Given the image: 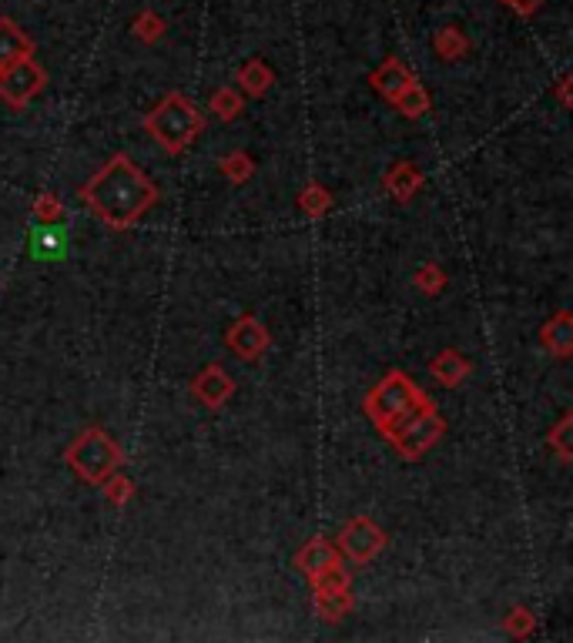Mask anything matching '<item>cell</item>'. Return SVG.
I'll list each match as a JSON object with an SVG mask.
<instances>
[{"label": "cell", "instance_id": "obj_15", "mask_svg": "<svg viewBox=\"0 0 573 643\" xmlns=\"http://www.w3.org/2000/svg\"><path fill=\"white\" fill-rule=\"evenodd\" d=\"M269 71H265V64H259V61H252V64H245L242 67V84L252 94H262L265 88H269Z\"/></svg>", "mask_w": 573, "mask_h": 643}, {"label": "cell", "instance_id": "obj_3", "mask_svg": "<svg viewBox=\"0 0 573 643\" xmlns=\"http://www.w3.org/2000/svg\"><path fill=\"white\" fill-rule=\"evenodd\" d=\"M413 402H419V392L409 382L393 372L382 386L369 396V412L376 416L382 429H393L396 422H403L413 416Z\"/></svg>", "mask_w": 573, "mask_h": 643}, {"label": "cell", "instance_id": "obj_11", "mask_svg": "<svg viewBox=\"0 0 573 643\" xmlns=\"http://www.w3.org/2000/svg\"><path fill=\"white\" fill-rule=\"evenodd\" d=\"M336 566H339L336 553H332L326 543H312L309 550L302 553V570L312 573V577H319V573H332Z\"/></svg>", "mask_w": 573, "mask_h": 643}, {"label": "cell", "instance_id": "obj_4", "mask_svg": "<svg viewBox=\"0 0 573 643\" xmlns=\"http://www.w3.org/2000/svg\"><path fill=\"white\" fill-rule=\"evenodd\" d=\"M68 459L81 469V476L101 479L108 469H114V463H118V453H114V446L98 433V429H91V433H84L78 443H74Z\"/></svg>", "mask_w": 573, "mask_h": 643}, {"label": "cell", "instance_id": "obj_12", "mask_svg": "<svg viewBox=\"0 0 573 643\" xmlns=\"http://www.w3.org/2000/svg\"><path fill=\"white\" fill-rule=\"evenodd\" d=\"M228 389H232V382H228V376H222V372H215V369L208 372L205 382H198V386H195L198 396H202L205 402H212V406H215V402H222V396H228Z\"/></svg>", "mask_w": 573, "mask_h": 643}, {"label": "cell", "instance_id": "obj_1", "mask_svg": "<svg viewBox=\"0 0 573 643\" xmlns=\"http://www.w3.org/2000/svg\"><path fill=\"white\" fill-rule=\"evenodd\" d=\"M84 198L98 208V215L108 225L128 228V225H135L141 211L155 201V185H151L128 158L118 155L111 165H104V171L88 188H84Z\"/></svg>", "mask_w": 573, "mask_h": 643}, {"label": "cell", "instance_id": "obj_16", "mask_svg": "<svg viewBox=\"0 0 573 643\" xmlns=\"http://www.w3.org/2000/svg\"><path fill=\"white\" fill-rule=\"evenodd\" d=\"M161 31H165V24H161V17L151 14V11H145L135 21V34L141 37V41H158Z\"/></svg>", "mask_w": 573, "mask_h": 643}, {"label": "cell", "instance_id": "obj_9", "mask_svg": "<svg viewBox=\"0 0 573 643\" xmlns=\"http://www.w3.org/2000/svg\"><path fill=\"white\" fill-rule=\"evenodd\" d=\"M372 81H376V88L386 94V98H399V94H403L406 88H413V84H416L399 61H386V67H382V71Z\"/></svg>", "mask_w": 573, "mask_h": 643}, {"label": "cell", "instance_id": "obj_14", "mask_svg": "<svg viewBox=\"0 0 573 643\" xmlns=\"http://www.w3.org/2000/svg\"><path fill=\"white\" fill-rule=\"evenodd\" d=\"M543 339H547V345L557 355H567L570 349V325H567V315H560L557 322L547 325V332H543Z\"/></svg>", "mask_w": 573, "mask_h": 643}, {"label": "cell", "instance_id": "obj_2", "mask_svg": "<svg viewBox=\"0 0 573 643\" xmlns=\"http://www.w3.org/2000/svg\"><path fill=\"white\" fill-rule=\"evenodd\" d=\"M148 128L151 134L165 145L168 151H181L202 131V114H198L185 98H165L155 108V114H148Z\"/></svg>", "mask_w": 573, "mask_h": 643}, {"label": "cell", "instance_id": "obj_6", "mask_svg": "<svg viewBox=\"0 0 573 643\" xmlns=\"http://www.w3.org/2000/svg\"><path fill=\"white\" fill-rule=\"evenodd\" d=\"M382 543L386 540H382V533L369 520H356L346 533H342V546H346L356 560H369L372 553L382 550Z\"/></svg>", "mask_w": 573, "mask_h": 643}, {"label": "cell", "instance_id": "obj_5", "mask_svg": "<svg viewBox=\"0 0 573 643\" xmlns=\"http://www.w3.org/2000/svg\"><path fill=\"white\" fill-rule=\"evenodd\" d=\"M41 88H44V71L31 57H21V61L0 67V94L11 104H27Z\"/></svg>", "mask_w": 573, "mask_h": 643}, {"label": "cell", "instance_id": "obj_8", "mask_svg": "<svg viewBox=\"0 0 573 643\" xmlns=\"http://www.w3.org/2000/svg\"><path fill=\"white\" fill-rule=\"evenodd\" d=\"M31 252L37 258H61L64 252H68V232L57 228V225H41L31 235Z\"/></svg>", "mask_w": 573, "mask_h": 643}, {"label": "cell", "instance_id": "obj_7", "mask_svg": "<svg viewBox=\"0 0 573 643\" xmlns=\"http://www.w3.org/2000/svg\"><path fill=\"white\" fill-rule=\"evenodd\" d=\"M31 51H34L31 37H27L14 21L0 17V67L21 61V57H31Z\"/></svg>", "mask_w": 573, "mask_h": 643}, {"label": "cell", "instance_id": "obj_10", "mask_svg": "<svg viewBox=\"0 0 573 643\" xmlns=\"http://www.w3.org/2000/svg\"><path fill=\"white\" fill-rule=\"evenodd\" d=\"M232 339V345L238 349V355H259V349L265 345V332H262V325L259 322H238V329L228 335Z\"/></svg>", "mask_w": 573, "mask_h": 643}, {"label": "cell", "instance_id": "obj_17", "mask_svg": "<svg viewBox=\"0 0 573 643\" xmlns=\"http://www.w3.org/2000/svg\"><path fill=\"white\" fill-rule=\"evenodd\" d=\"M436 47H439V51H443L446 57H453V54H460V51H463L466 41H463V34H460V31H453V27H446V31H439Z\"/></svg>", "mask_w": 573, "mask_h": 643}, {"label": "cell", "instance_id": "obj_13", "mask_svg": "<svg viewBox=\"0 0 573 643\" xmlns=\"http://www.w3.org/2000/svg\"><path fill=\"white\" fill-rule=\"evenodd\" d=\"M433 372L439 379L446 382V386H456V382L463 379V372H466V366H463V359L456 352H446L443 359H436L433 362Z\"/></svg>", "mask_w": 573, "mask_h": 643}, {"label": "cell", "instance_id": "obj_18", "mask_svg": "<svg viewBox=\"0 0 573 643\" xmlns=\"http://www.w3.org/2000/svg\"><path fill=\"white\" fill-rule=\"evenodd\" d=\"M215 108H218V114H235L238 111V101H235V94H228V91H218L215 94Z\"/></svg>", "mask_w": 573, "mask_h": 643}]
</instances>
